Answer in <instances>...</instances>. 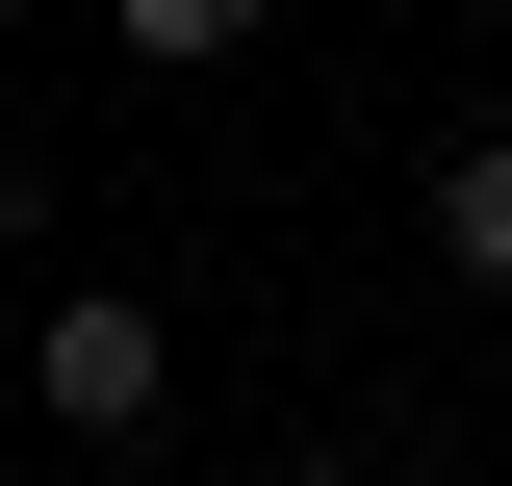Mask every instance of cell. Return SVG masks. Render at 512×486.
<instances>
[{
  "label": "cell",
  "instance_id": "obj_4",
  "mask_svg": "<svg viewBox=\"0 0 512 486\" xmlns=\"http://www.w3.org/2000/svg\"><path fill=\"white\" fill-rule=\"evenodd\" d=\"M0 256H26V154H0Z\"/></svg>",
  "mask_w": 512,
  "mask_h": 486
},
{
  "label": "cell",
  "instance_id": "obj_3",
  "mask_svg": "<svg viewBox=\"0 0 512 486\" xmlns=\"http://www.w3.org/2000/svg\"><path fill=\"white\" fill-rule=\"evenodd\" d=\"M103 26H128V77H231L282 0H103Z\"/></svg>",
  "mask_w": 512,
  "mask_h": 486
},
{
  "label": "cell",
  "instance_id": "obj_2",
  "mask_svg": "<svg viewBox=\"0 0 512 486\" xmlns=\"http://www.w3.org/2000/svg\"><path fill=\"white\" fill-rule=\"evenodd\" d=\"M436 256L512 307V128H461V154H436Z\"/></svg>",
  "mask_w": 512,
  "mask_h": 486
},
{
  "label": "cell",
  "instance_id": "obj_5",
  "mask_svg": "<svg viewBox=\"0 0 512 486\" xmlns=\"http://www.w3.org/2000/svg\"><path fill=\"white\" fill-rule=\"evenodd\" d=\"M282 486H359V461H282Z\"/></svg>",
  "mask_w": 512,
  "mask_h": 486
},
{
  "label": "cell",
  "instance_id": "obj_1",
  "mask_svg": "<svg viewBox=\"0 0 512 486\" xmlns=\"http://www.w3.org/2000/svg\"><path fill=\"white\" fill-rule=\"evenodd\" d=\"M26 410H52V435H154V410H180L154 282H52V307H26Z\"/></svg>",
  "mask_w": 512,
  "mask_h": 486
}]
</instances>
